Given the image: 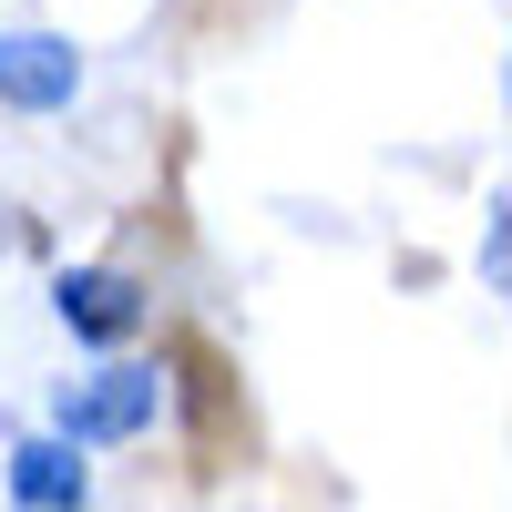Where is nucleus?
Segmentation results:
<instances>
[{
    "instance_id": "nucleus-1",
    "label": "nucleus",
    "mask_w": 512,
    "mask_h": 512,
    "mask_svg": "<svg viewBox=\"0 0 512 512\" xmlns=\"http://www.w3.org/2000/svg\"><path fill=\"white\" fill-rule=\"evenodd\" d=\"M154 410H164V379H154L144 359H113V369L72 379V390L52 400V441H62V451H103V441L154 431Z\"/></svg>"
},
{
    "instance_id": "nucleus-2",
    "label": "nucleus",
    "mask_w": 512,
    "mask_h": 512,
    "mask_svg": "<svg viewBox=\"0 0 512 512\" xmlns=\"http://www.w3.org/2000/svg\"><path fill=\"white\" fill-rule=\"evenodd\" d=\"M82 93V52L62 31H0V103L11 113H72Z\"/></svg>"
},
{
    "instance_id": "nucleus-3",
    "label": "nucleus",
    "mask_w": 512,
    "mask_h": 512,
    "mask_svg": "<svg viewBox=\"0 0 512 512\" xmlns=\"http://www.w3.org/2000/svg\"><path fill=\"white\" fill-rule=\"evenodd\" d=\"M52 308L72 338H93V349H123V338L144 328V287L123 277V267H62L52 277Z\"/></svg>"
},
{
    "instance_id": "nucleus-4",
    "label": "nucleus",
    "mask_w": 512,
    "mask_h": 512,
    "mask_svg": "<svg viewBox=\"0 0 512 512\" xmlns=\"http://www.w3.org/2000/svg\"><path fill=\"white\" fill-rule=\"evenodd\" d=\"M11 502L21 512H93V472L41 431V441H11Z\"/></svg>"
},
{
    "instance_id": "nucleus-5",
    "label": "nucleus",
    "mask_w": 512,
    "mask_h": 512,
    "mask_svg": "<svg viewBox=\"0 0 512 512\" xmlns=\"http://www.w3.org/2000/svg\"><path fill=\"white\" fill-rule=\"evenodd\" d=\"M21 246V216H11V205H0V256H11Z\"/></svg>"
}]
</instances>
